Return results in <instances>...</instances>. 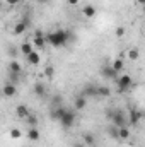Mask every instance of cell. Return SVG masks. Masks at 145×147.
Returning <instances> with one entry per match:
<instances>
[{"instance_id":"cell-33","label":"cell","mask_w":145,"mask_h":147,"mask_svg":"<svg viewBox=\"0 0 145 147\" xmlns=\"http://www.w3.org/2000/svg\"><path fill=\"white\" fill-rule=\"evenodd\" d=\"M79 3V0H68V5H77Z\"/></svg>"},{"instance_id":"cell-25","label":"cell","mask_w":145,"mask_h":147,"mask_svg":"<svg viewBox=\"0 0 145 147\" xmlns=\"http://www.w3.org/2000/svg\"><path fill=\"white\" fill-rule=\"evenodd\" d=\"M111 67H113V69H114L116 72L119 74L121 70H123V67H125V63H123V60H119V58H116V60L113 62V65H111Z\"/></svg>"},{"instance_id":"cell-6","label":"cell","mask_w":145,"mask_h":147,"mask_svg":"<svg viewBox=\"0 0 145 147\" xmlns=\"http://www.w3.org/2000/svg\"><path fill=\"white\" fill-rule=\"evenodd\" d=\"M2 92H3L5 98H14V96L17 94V87H15V84H12V82H5L3 87H2Z\"/></svg>"},{"instance_id":"cell-10","label":"cell","mask_w":145,"mask_h":147,"mask_svg":"<svg viewBox=\"0 0 145 147\" xmlns=\"http://www.w3.org/2000/svg\"><path fill=\"white\" fill-rule=\"evenodd\" d=\"M7 70H9V74H21L22 72V67H21V63L17 60H10Z\"/></svg>"},{"instance_id":"cell-20","label":"cell","mask_w":145,"mask_h":147,"mask_svg":"<svg viewBox=\"0 0 145 147\" xmlns=\"http://www.w3.org/2000/svg\"><path fill=\"white\" fill-rule=\"evenodd\" d=\"M33 46H36L38 50L46 48V39H44V36H34V39H33Z\"/></svg>"},{"instance_id":"cell-1","label":"cell","mask_w":145,"mask_h":147,"mask_svg":"<svg viewBox=\"0 0 145 147\" xmlns=\"http://www.w3.org/2000/svg\"><path fill=\"white\" fill-rule=\"evenodd\" d=\"M44 39L53 48H63L72 41L73 36H72V31H68V29H56V31L50 33L48 36H44Z\"/></svg>"},{"instance_id":"cell-30","label":"cell","mask_w":145,"mask_h":147,"mask_svg":"<svg viewBox=\"0 0 145 147\" xmlns=\"http://www.w3.org/2000/svg\"><path fill=\"white\" fill-rule=\"evenodd\" d=\"M125 33H126V31H125V28H121V26H119V28H116V31H114V34H116L118 38L125 36Z\"/></svg>"},{"instance_id":"cell-22","label":"cell","mask_w":145,"mask_h":147,"mask_svg":"<svg viewBox=\"0 0 145 147\" xmlns=\"http://www.w3.org/2000/svg\"><path fill=\"white\" fill-rule=\"evenodd\" d=\"M9 137H10L12 140H19V139L22 137V130H21V128H10V130H9Z\"/></svg>"},{"instance_id":"cell-31","label":"cell","mask_w":145,"mask_h":147,"mask_svg":"<svg viewBox=\"0 0 145 147\" xmlns=\"http://www.w3.org/2000/svg\"><path fill=\"white\" fill-rule=\"evenodd\" d=\"M19 2H21V0H7V3H9V5H17Z\"/></svg>"},{"instance_id":"cell-18","label":"cell","mask_w":145,"mask_h":147,"mask_svg":"<svg viewBox=\"0 0 145 147\" xmlns=\"http://www.w3.org/2000/svg\"><path fill=\"white\" fill-rule=\"evenodd\" d=\"M28 139H29L31 142H38V140H39V130H38V127H29Z\"/></svg>"},{"instance_id":"cell-7","label":"cell","mask_w":145,"mask_h":147,"mask_svg":"<svg viewBox=\"0 0 145 147\" xmlns=\"http://www.w3.org/2000/svg\"><path fill=\"white\" fill-rule=\"evenodd\" d=\"M101 75H103L104 79H116V77H118V72H116L111 65H104V67L101 69Z\"/></svg>"},{"instance_id":"cell-29","label":"cell","mask_w":145,"mask_h":147,"mask_svg":"<svg viewBox=\"0 0 145 147\" xmlns=\"http://www.w3.org/2000/svg\"><path fill=\"white\" fill-rule=\"evenodd\" d=\"M62 99H63V98H62L60 94H56V96H53V99H51V103H53L55 106H60V103H62Z\"/></svg>"},{"instance_id":"cell-17","label":"cell","mask_w":145,"mask_h":147,"mask_svg":"<svg viewBox=\"0 0 145 147\" xmlns=\"http://www.w3.org/2000/svg\"><path fill=\"white\" fill-rule=\"evenodd\" d=\"M15 115H17L19 118L26 120V118H28V115H29V108H28V106H24V105H19V106L15 108Z\"/></svg>"},{"instance_id":"cell-3","label":"cell","mask_w":145,"mask_h":147,"mask_svg":"<svg viewBox=\"0 0 145 147\" xmlns=\"http://www.w3.org/2000/svg\"><path fill=\"white\" fill-rule=\"evenodd\" d=\"M116 84H118V91L119 92H126V91H130L135 86L132 75H128V74H123V75L116 77Z\"/></svg>"},{"instance_id":"cell-24","label":"cell","mask_w":145,"mask_h":147,"mask_svg":"<svg viewBox=\"0 0 145 147\" xmlns=\"http://www.w3.org/2000/svg\"><path fill=\"white\" fill-rule=\"evenodd\" d=\"M108 135L111 137V139L118 140V127H114V125H109V127H108Z\"/></svg>"},{"instance_id":"cell-21","label":"cell","mask_w":145,"mask_h":147,"mask_svg":"<svg viewBox=\"0 0 145 147\" xmlns=\"http://www.w3.org/2000/svg\"><path fill=\"white\" fill-rule=\"evenodd\" d=\"M109 94H111L109 87H104V86H97V87H96V96H101V98H108Z\"/></svg>"},{"instance_id":"cell-4","label":"cell","mask_w":145,"mask_h":147,"mask_svg":"<svg viewBox=\"0 0 145 147\" xmlns=\"http://www.w3.org/2000/svg\"><path fill=\"white\" fill-rule=\"evenodd\" d=\"M75 118H77V115H75V110H68L62 115V118L58 120L60 121V125H62V128L63 130H70L73 127V123H75Z\"/></svg>"},{"instance_id":"cell-35","label":"cell","mask_w":145,"mask_h":147,"mask_svg":"<svg viewBox=\"0 0 145 147\" xmlns=\"http://www.w3.org/2000/svg\"><path fill=\"white\" fill-rule=\"evenodd\" d=\"M137 2H138L140 5H144V2H145V0H137Z\"/></svg>"},{"instance_id":"cell-11","label":"cell","mask_w":145,"mask_h":147,"mask_svg":"<svg viewBox=\"0 0 145 147\" xmlns=\"http://www.w3.org/2000/svg\"><path fill=\"white\" fill-rule=\"evenodd\" d=\"M26 60H28V63H29V65H38V63H39V60H41V57H39V53H38L36 50H33L29 55H26Z\"/></svg>"},{"instance_id":"cell-15","label":"cell","mask_w":145,"mask_h":147,"mask_svg":"<svg viewBox=\"0 0 145 147\" xmlns=\"http://www.w3.org/2000/svg\"><path fill=\"white\" fill-rule=\"evenodd\" d=\"M82 16H84V17H87V19H92V17L96 16V7H94V5H91V3H89V5H85V7L82 9Z\"/></svg>"},{"instance_id":"cell-9","label":"cell","mask_w":145,"mask_h":147,"mask_svg":"<svg viewBox=\"0 0 145 147\" xmlns=\"http://www.w3.org/2000/svg\"><path fill=\"white\" fill-rule=\"evenodd\" d=\"M65 111H67V108L60 105V106H55L53 110L50 111V116H51V120H56V121H58V120L62 118V115H63Z\"/></svg>"},{"instance_id":"cell-27","label":"cell","mask_w":145,"mask_h":147,"mask_svg":"<svg viewBox=\"0 0 145 147\" xmlns=\"http://www.w3.org/2000/svg\"><path fill=\"white\" fill-rule=\"evenodd\" d=\"M138 55H140V53H138L137 48H132V50L128 51V58H130V60H138Z\"/></svg>"},{"instance_id":"cell-32","label":"cell","mask_w":145,"mask_h":147,"mask_svg":"<svg viewBox=\"0 0 145 147\" xmlns=\"http://www.w3.org/2000/svg\"><path fill=\"white\" fill-rule=\"evenodd\" d=\"M73 147H87L84 142H77V144H73Z\"/></svg>"},{"instance_id":"cell-5","label":"cell","mask_w":145,"mask_h":147,"mask_svg":"<svg viewBox=\"0 0 145 147\" xmlns=\"http://www.w3.org/2000/svg\"><path fill=\"white\" fill-rule=\"evenodd\" d=\"M28 26H29V17H24L22 21H19V22L14 26V34H15V36H19V34L26 33Z\"/></svg>"},{"instance_id":"cell-26","label":"cell","mask_w":145,"mask_h":147,"mask_svg":"<svg viewBox=\"0 0 145 147\" xmlns=\"http://www.w3.org/2000/svg\"><path fill=\"white\" fill-rule=\"evenodd\" d=\"M26 120H28L29 127H38V116H36V115H31V113H29Z\"/></svg>"},{"instance_id":"cell-13","label":"cell","mask_w":145,"mask_h":147,"mask_svg":"<svg viewBox=\"0 0 145 147\" xmlns=\"http://www.w3.org/2000/svg\"><path fill=\"white\" fill-rule=\"evenodd\" d=\"M96 87L97 86H94V84H87L84 87V91H82V96L84 98H94L96 96Z\"/></svg>"},{"instance_id":"cell-2","label":"cell","mask_w":145,"mask_h":147,"mask_svg":"<svg viewBox=\"0 0 145 147\" xmlns=\"http://www.w3.org/2000/svg\"><path fill=\"white\" fill-rule=\"evenodd\" d=\"M106 118L111 120V125H114V127H128V118H126V115H125V111L123 110H118V108H114V110H108L106 111Z\"/></svg>"},{"instance_id":"cell-19","label":"cell","mask_w":145,"mask_h":147,"mask_svg":"<svg viewBox=\"0 0 145 147\" xmlns=\"http://www.w3.org/2000/svg\"><path fill=\"white\" fill-rule=\"evenodd\" d=\"M82 142H84L85 146H94V144H96V135L87 132V134L82 135Z\"/></svg>"},{"instance_id":"cell-16","label":"cell","mask_w":145,"mask_h":147,"mask_svg":"<svg viewBox=\"0 0 145 147\" xmlns=\"http://www.w3.org/2000/svg\"><path fill=\"white\" fill-rule=\"evenodd\" d=\"M85 106H87V98H84V96H79V98L75 99V103H73V108L77 111L84 110Z\"/></svg>"},{"instance_id":"cell-23","label":"cell","mask_w":145,"mask_h":147,"mask_svg":"<svg viewBox=\"0 0 145 147\" xmlns=\"http://www.w3.org/2000/svg\"><path fill=\"white\" fill-rule=\"evenodd\" d=\"M33 50H34L33 43H22V45H21V53H22L24 57H26V55H29Z\"/></svg>"},{"instance_id":"cell-14","label":"cell","mask_w":145,"mask_h":147,"mask_svg":"<svg viewBox=\"0 0 145 147\" xmlns=\"http://www.w3.org/2000/svg\"><path fill=\"white\" fill-rule=\"evenodd\" d=\"M130 135H132V132H130L128 127H119L118 128V140H128Z\"/></svg>"},{"instance_id":"cell-34","label":"cell","mask_w":145,"mask_h":147,"mask_svg":"<svg viewBox=\"0 0 145 147\" xmlns=\"http://www.w3.org/2000/svg\"><path fill=\"white\" fill-rule=\"evenodd\" d=\"M39 3H46V2H50V0H38Z\"/></svg>"},{"instance_id":"cell-12","label":"cell","mask_w":145,"mask_h":147,"mask_svg":"<svg viewBox=\"0 0 145 147\" xmlns=\"http://www.w3.org/2000/svg\"><path fill=\"white\" fill-rule=\"evenodd\" d=\"M33 92L36 94L38 98H43V96L46 94V86H44L43 82H36V84L33 86Z\"/></svg>"},{"instance_id":"cell-8","label":"cell","mask_w":145,"mask_h":147,"mask_svg":"<svg viewBox=\"0 0 145 147\" xmlns=\"http://www.w3.org/2000/svg\"><path fill=\"white\" fill-rule=\"evenodd\" d=\"M128 115H130V116H128V121H130L132 125H137V123L142 120V116H144V113L140 110H130Z\"/></svg>"},{"instance_id":"cell-28","label":"cell","mask_w":145,"mask_h":147,"mask_svg":"<svg viewBox=\"0 0 145 147\" xmlns=\"http://www.w3.org/2000/svg\"><path fill=\"white\" fill-rule=\"evenodd\" d=\"M44 75H46V77H48V79H51V77H53V75H55V69H53V67H51V65H48V67H46V69H44Z\"/></svg>"}]
</instances>
